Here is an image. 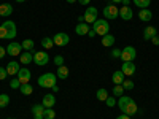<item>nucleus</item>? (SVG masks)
Returning <instances> with one entry per match:
<instances>
[{
  "instance_id": "f257e3e1",
  "label": "nucleus",
  "mask_w": 159,
  "mask_h": 119,
  "mask_svg": "<svg viewBox=\"0 0 159 119\" xmlns=\"http://www.w3.org/2000/svg\"><path fill=\"white\" fill-rule=\"evenodd\" d=\"M118 107H119V110H121L124 114H127V116H134L139 111L137 103L132 100L130 97H126V95L118 97Z\"/></svg>"
},
{
  "instance_id": "f03ea898",
  "label": "nucleus",
  "mask_w": 159,
  "mask_h": 119,
  "mask_svg": "<svg viewBox=\"0 0 159 119\" xmlns=\"http://www.w3.org/2000/svg\"><path fill=\"white\" fill-rule=\"evenodd\" d=\"M56 81H57V76L54 73H43L42 76H38V84L42 87H52L56 86Z\"/></svg>"
},
{
  "instance_id": "7ed1b4c3",
  "label": "nucleus",
  "mask_w": 159,
  "mask_h": 119,
  "mask_svg": "<svg viewBox=\"0 0 159 119\" xmlns=\"http://www.w3.org/2000/svg\"><path fill=\"white\" fill-rule=\"evenodd\" d=\"M92 30L96 32V35H107L110 32V24L105 19H97L94 24H92Z\"/></svg>"
},
{
  "instance_id": "20e7f679",
  "label": "nucleus",
  "mask_w": 159,
  "mask_h": 119,
  "mask_svg": "<svg viewBox=\"0 0 159 119\" xmlns=\"http://www.w3.org/2000/svg\"><path fill=\"white\" fill-rule=\"evenodd\" d=\"M2 27L5 30V38L7 40H13L16 35H18V29H16V24L13 21H5L2 24Z\"/></svg>"
},
{
  "instance_id": "39448f33",
  "label": "nucleus",
  "mask_w": 159,
  "mask_h": 119,
  "mask_svg": "<svg viewBox=\"0 0 159 119\" xmlns=\"http://www.w3.org/2000/svg\"><path fill=\"white\" fill-rule=\"evenodd\" d=\"M102 13H103V19H116L119 16V8L116 5L110 3L102 10Z\"/></svg>"
},
{
  "instance_id": "423d86ee",
  "label": "nucleus",
  "mask_w": 159,
  "mask_h": 119,
  "mask_svg": "<svg viewBox=\"0 0 159 119\" xmlns=\"http://www.w3.org/2000/svg\"><path fill=\"white\" fill-rule=\"evenodd\" d=\"M135 57H137V51L134 46H126L121 51V60L123 62H132Z\"/></svg>"
},
{
  "instance_id": "0eeeda50",
  "label": "nucleus",
  "mask_w": 159,
  "mask_h": 119,
  "mask_svg": "<svg viewBox=\"0 0 159 119\" xmlns=\"http://www.w3.org/2000/svg\"><path fill=\"white\" fill-rule=\"evenodd\" d=\"M97 15H99V10L96 7H88L86 11H84V22L88 24H94L97 21Z\"/></svg>"
},
{
  "instance_id": "6e6552de",
  "label": "nucleus",
  "mask_w": 159,
  "mask_h": 119,
  "mask_svg": "<svg viewBox=\"0 0 159 119\" xmlns=\"http://www.w3.org/2000/svg\"><path fill=\"white\" fill-rule=\"evenodd\" d=\"M34 62L37 64V65H46L48 62H49V56H48V52L46 51H35L34 52Z\"/></svg>"
},
{
  "instance_id": "1a4fd4ad",
  "label": "nucleus",
  "mask_w": 159,
  "mask_h": 119,
  "mask_svg": "<svg viewBox=\"0 0 159 119\" xmlns=\"http://www.w3.org/2000/svg\"><path fill=\"white\" fill-rule=\"evenodd\" d=\"M52 42H54L56 46H67L69 42H70V37L67 33H64V32H59L54 35V38H52Z\"/></svg>"
},
{
  "instance_id": "9d476101",
  "label": "nucleus",
  "mask_w": 159,
  "mask_h": 119,
  "mask_svg": "<svg viewBox=\"0 0 159 119\" xmlns=\"http://www.w3.org/2000/svg\"><path fill=\"white\" fill-rule=\"evenodd\" d=\"M21 52H22V46H21V43L11 42V43L7 46V54H10V56H13V57L21 56Z\"/></svg>"
},
{
  "instance_id": "9b49d317",
  "label": "nucleus",
  "mask_w": 159,
  "mask_h": 119,
  "mask_svg": "<svg viewBox=\"0 0 159 119\" xmlns=\"http://www.w3.org/2000/svg\"><path fill=\"white\" fill-rule=\"evenodd\" d=\"M121 72L124 73V76H132L135 73V64L134 62H123Z\"/></svg>"
},
{
  "instance_id": "f8f14e48",
  "label": "nucleus",
  "mask_w": 159,
  "mask_h": 119,
  "mask_svg": "<svg viewBox=\"0 0 159 119\" xmlns=\"http://www.w3.org/2000/svg\"><path fill=\"white\" fill-rule=\"evenodd\" d=\"M30 70L29 68H21L19 72H18V75H16V78L21 81V84H25V83H29L30 81Z\"/></svg>"
},
{
  "instance_id": "ddd939ff",
  "label": "nucleus",
  "mask_w": 159,
  "mask_h": 119,
  "mask_svg": "<svg viewBox=\"0 0 159 119\" xmlns=\"http://www.w3.org/2000/svg\"><path fill=\"white\" fill-rule=\"evenodd\" d=\"M43 113H45V107H43L42 103H37V105H34V107H32V116H34V119H45Z\"/></svg>"
},
{
  "instance_id": "4468645a",
  "label": "nucleus",
  "mask_w": 159,
  "mask_h": 119,
  "mask_svg": "<svg viewBox=\"0 0 159 119\" xmlns=\"http://www.w3.org/2000/svg\"><path fill=\"white\" fill-rule=\"evenodd\" d=\"M54 103H56V97H54V94H46V95H43V99H42V105L45 108H52L54 107Z\"/></svg>"
},
{
  "instance_id": "2eb2a0df",
  "label": "nucleus",
  "mask_w": 159,
  "mask_h": 119,
  "mask_svg": "<svg viewBox=\"0 0 159 119\" xmlns=\"http://www.w3.org/2000/svg\"><path fill=\"white\" fill-rule=\"evenodd\" d=\"M19 70H21V67H19V64H18L16 60H10V62H8V65H7V72H8V75L16 76Z\"/></svg>"
},
{
  "instance_id": "dca6fc26",
  "label": "nucleus",
  "mask_w": 159,
  "mask_h": 119,
  "mask_svg": "<svg viewBox=\"0 0 159 119\" xmlns=\"http://www.w3.org/2000/svg\"><path fill=\"white\" fill-rule=\"evenodd\" d=\"M132 16H134V13H132L130 7H121V8H119V18H121V19L130 21Z\"/></svg>"
},
{
  "instance_id": "f3484780",
  "label": "nucleus",
  "mask_w": 159,
  "mask_h": 119,
  "mask_svg": "<svg viewBox=\"0 0 159 119\" xmlns=\"http://www.w3.org/2000/svg\"><path fill=\"white\" fill-rule=\"evenodd\" d=\"M19 62L24 64V65H29L30 62H34V52H32V51H24V52H21Z\"/></svg>"
},
{
  "instance_id": "a211bd4d",
  "label": "nucleus",
  "mask_w": 159,
  "mask_h": 119,
  "mask_svg": "<svg viewBox=\"0 0 159 119\" xmlns=\"http://www.w3.org/2000/svg\"><path fill=\"white\" fill-rule=\"evenodd\" d=\"M156 35H157L156 27H153V25H148V27H145V30H143V40L150 42V40H151L153 37H156Z\"/></svg>"
},
{
  "instance_id": "6ab92c4d",
  "label": "nucleus",
  "mask_w": 159,
  "mask_h": 119,
  "mask_svg": "<svg viewBox=\"0 0 159 119\" xmlns=\"http://www.w3.org/2000/svg\"><path fill=\"white\" fill-rule=\"evenodd\" d=\"M89 30H91V29H89V24H88V22H78V25L75 27V32H76L78 35H88Z\"/></svg>"
},
{
  "instance_id": "aec40b11",
  "label": "nucleus",
  "mask_w": 159,
  "mask_h": 119,
  "mask_svg": "<svg viewBox=\"0 0 159 119\" xmlns=\"http://www.w3.org/2000/svg\"><path fill=\"white\" fill-rule=\"evenodd\" d=\"M139 18H140L143 22H148V21H151V18H153V13H151L150 10H147V8H143V10L139 11Z\"/></svg>"
},
{
  "instance_id": "412c9836",
  "label": "nucleus",
  "mask_w": 159,
  "mask_h": 119,
  "mask_svg": "<svg viewBox=\"0 0 159 119\" xmlns=\"http://www.w3.org/2000/svg\"><path fill=\"white\" fill-rule=\"evenodd\" d=\"M11 13H13V5L11 3L0 5V16H10Z\"/></svg>"
},
{
  "instance_id": "4be33fe9",
  "label": "nucleus",
  "mask_w": 159,
  "mask_h": 119,
  "mask_svg": "<svg viewBox=\"0 0 159 119\" xmlns=\"http://www.w3.org/2000/svg\"><path fill=\"white\" fill-rule=\"evenodd\" d=\"M111 81L113 84H123L124 83V73L119 70V72H115L113 76H111Z\"/></svg>"
},
{
  "instance_id": "5701e85b",
  "label": "nucleus",
  "mask_w": 159,
  "mask_h": 119,
  "mask_svg": "<svg viewBox=\"0 0 159 119\" xmlns=\"http://www.w3.org/2000/svg\"><path fill=\"white\" fill-rule=\"evenodd\" d=\"M102 45H103L105 48L113 46V45H115V37H113V35H110V33L103 35V37H102Z\"/></svg>"
},
{
  "instance_id": "b1692460",
  "label": "nucleus",
  "mask_w": 159,
  "mask_h": 119,
  "mask_svg": "<svg viewBox=\"0 0 159 119\" xmlns=\"http://www.w3.org/2000/svg\"><path fill=\"white\" fill-rule=\"evenodd\" d=\"M56 76H57L59 79H67V76H69V68L65 67V65H61V67H57Z\"/></svg>"
},
{
  "instance_id": "393cba45",
  "label": "nucleus",
  "mask_w": 159,
  "mask_h": 119,
  "mask_svg": "<svg viewBox=\"0 0 159 119\" xmlns=\"http://www.w3.org/2000/svg\"><path fill=\"white\" fill-rule=\"evenodd\" d=\"M19 90H21L22 95H30L32 92H34V87L30 86V83H25V84H21Z\"/></svg>"
},
{
  "instance_id": "a878e982",
  "label": "nucleus",
  "mask_w": 159,
  "mask_h": 119,
  "mask_svg": "<svg viewBox=\"0 0 159 119\" xmlns=\"http://www.w3.org/2000/svg\"><path fill=\"white\" fill-rule=\"evenodd\" d=\"M42 46H43L45 49H51L52 46H54V42H52V38L45 37V38H42Z\"/></svg>"
},
{
  "instance_id": "bb28decb",
  "label": "nucleus",
  "mask_w": 159,
  "mask_h": 119,
  "mask_svg": "<svg viewBox=\"0 0 159 119\" xmlns=\"http://www.w3.org/2000/svg\"><path fill=\"white\" fill-rule=\"evenodd\" d=\"M150 3H151V0H134V5H135V7H139L140 10L148 8V7H150Z\"/></svg>"
},
{
  "instance_id": "cd10ccee",
  "label": "nucleus",
  "mask_w": 159,
  "mask_h": 119,
  "mask_svg": "<svg viewBox=\"0 0 159 119\" xmlns=\"http://www.w3.org/2000/svg\"><path fill=\"white\" fill-rule=\"evenodd\" d=\"M107 99H108V90H107V89H99V90H97V100L105 102Z\"/></svg>"
},
{
  "instance_id": "c85d7f7f",
  "label": "nucleus",
  "mask_w": 159,
  "mask_h": 119,
  "mask_svg": "<svg viewBox=\"0 0 159 119\" xmlns=\"http://www.w3.org/2000/svg\"><path fill=\"white\" fill-rule=\"evenodd\" d=\"M21 46H22V49H25V51H34V40H24V42L21 43Z\"/></svg>"
},
{
  "instance_id": "c756f323",
  "label": "nucleus",
  "mask_w": 159,
  "mask_h": 119,
  "mask_svg": "<svg viewBox=\"0 0 159 119\" xmlns=\"http://www.w3.org/2000/svg\"><path fill=\"white\" fill-rule=\"evenodd\" d=\"M8 103H10V95L8 94H0V108L8 107Z\"/></svg>"
},
{
  "instance_id": "7c9ffc66",
  "label": "nucleus",
  "mask_w": 159,
  "mask_h": 119,
  "mask_svg": "<svg viewBox=\"0 0 159 119\" xmlns=\"http://www.w3.org/2000/svg\"><path fill=\"white\" fill-rule=\"evenodd\" d=\"M123 92H124L123 84H115V87H113V95H115V97H121Z\"/></svg>"
},
{
  "instance_id": "2f4dec72",
  "label": "nucleus",
  "mask_w": 159,
  "mask_h": 119,
  "mask_svg": "<svg viewBox=\"0 0 159 119\" xmlns=\"http://www.w3.org/2000/svg\"><path fill=\"white\" fill-rule=\"evenodd\" d=\"M45 119H54L56 117V111L52 108H45V113H43Z\"/></svg>"
},
{
  "instance_id": "473e14b6",
  "label": "nucleus",
  "mask_w": 159,
  "mask_h": 119,
  "mask_svg": "<svg viewBox=\"0 0 159 119\" xmlns=\"http://www.w3.org/2000/svg\"><path fill=\"white\" fill-rule=\"evenodd\" d=\"M10 87H11V89H19V87H21V81H19V79H18L16 76L11 79V83H10Z\"/></svg>"
},
{
  "instance_id": "72a5a7b5",
  "label": "nucleus",
  "mask_w": 159,
  "mask_h": 119,
  "mask_svg": "<svg viewBox=\"0 0 159 119\" xmlns=\"http://www.w3.org/2000/svg\"><path fill=\"white\" fill-rule=\"evenodd\" d=\"M123 87H124V89H127V90H130V89H134V83H132L130 79H124Z\"/></svg>"
},
{
  "instance_id": "f704fd0d",
  "label": "nucleus",
  "mask_w": 159,
  "mask_h": 119,
  "mask_svg": "<svg viewBox=\"0 0 159 119\" xmlns=\"http://www.w3.org/2000/svg\"><path fill=\"white\" fill-rule=\"evenodd\" d=\"M105 103H107V107H110V108H113L115 105H116V97H108L107 100H105Z\"/></svg>"
},
{
  "instance_id": "c9c22d12",
  "label": "nucleus",
  "mask_w": 159,
  "mask_h": 119,
  "mask_svg": "<svg viewBox=\"0 0 159 119\" xmlns=\"http://www.w3.org/2000/svg\"><path fill=\"white\" fill-rule=\"evenodd\" d=\"M7 76H8V72H7V68L0 67V81H5V79H7Z\"/></svg>"
},
{
  "instance_id": "e433bc0d",
  "label": "nucleus",
  "mask_w": 159,
  "mask_h": 119,
  "mask_svg": "<svg viewBox=\"0 0 159 119\" xmlns=\"http://www.w3.org/2000/svg\"><path fill=\"white\" fill-rule=\"evenodd\" d=\"M54 64L57 65V67L64 65V57H62V56H56V57H54Z\"/></svg>"
},
{
  "instance_id": "4c0bfd02",
  "label": "nucleus",
  "mask_w": 159,
  "mask_h": 119,
  "mask_svg": "<svg viewBox=\"0 0 159 119\" xmlns=\"http://www.w3.org/2000/svg\"><path fill=\"white\" fill-rule=\"evenodd\" d=\"M111 57H121V51H119V49H113L111 51Z\"/></svg>"
},
{
  "instance_id": "58836bf2",
  "label": "nucleus",
  "mask_w": 159,
  "mask_h": 119,
  "mask_svg": "<svg viewBox=\"0 0 159 119\" xmlns=\"http://www.w3.org/2000/svg\"><path fill=\"white\" fill-rule=\"evenodd\" d=\"M7 56V48H3V46H0V59H3Z\"/></svg>"
},
{
  "instance_id": "ea45409f",
  "label": "nucleus",
  "mask_w": 159,
  "mask_h": 119,
  "mask_svg": "<svg viewBox=\"0 0 159 119\" xmlns=\"http://www.w3.org/2000/svg\"><path fill=\"white\" fill-rule=\"evenodd\" d=\"M150 42H153V45H156V46H159V35H156V37H153Z\"/></svg>"
},
{
  "instance_id": "a19ab883",
  "label": "nucleus",
  "mask_w": 159,
  "mask_h": 119,
  "mask_svg": "<svg viewBox=\"0 0 159 119\" xmlns=\"http://www.w3.org/2000/svg\"><path fill=\"white\" fill-rule=\"evenodd\" d=\"M116 119H130V116H127V114H124V113H123V114H119Z\"/></svg>"
},
{
  "instance_id": "79ce46f5",
  "label": "nucleus",
  "mask_w": 159,
  "mask_h": 119,
  "mask_svg": "<svg viewBox=\"0 0 159 119\" xmlns=\"http://www.w3.org/2000/svg\"><path fill=\"white\" fill-rule=\"evenodd\" d=\"M88 37H91V38H94V37H96V32H94V30L91 29V30L88 32Z\"/></svg>"
},
{
  "instance_id": "37998d69",
  "label": "nucleus",
  "mask_w": 159,
  "mask_h": 119,
  "mask_svg": "<svg viewBox=\"0 0 159 119\" xmlns=\"http://www.w3.org/2000/svg\"><path fill=\"white\" fill-rule=\"evenodd\" d=\"M78 2L81 3V5H89V2H91V0H78Z\"/></svg>"
},
{
  "instance_id": "c03bdc74",
  "label": "nucleus",
  "mask_w": 159,
  "mask_h": 119,
  "mask_svg": "<svg viewBox=\"0 0 159 119\" xmlns=\"http://www.w3.org/2000/svg\"><path fill=\"white\" fill-rule=\"evenodd\" d=\"M123 7H129V3H130V0H123Z\"/></svg>"
},
{
  "instance_id": "a18cd8bd",
  "label": "nucleus",
  "mask_w": 159,
  "mask_h": 119,
  "mask_svg": "<svg viewBox=\"0 0 159 119\" xmlns=\"http://www.w3.org/2000/svg\"><path fill=\"white\" fill-rule=\"evenodd\" d=\"M78 22H84V16H83V15L78 16Z\"/></svg>"
},
{
  "instance_id": "49530a36",
  "label": "nucleus",
  "mask_w": 159,
  "mask_h": 119,
  "mask_svg": "<svg viewBox=\"0 0 159 119\" xmlns=\"http://www.w3.org/2000/svg\"><path fill=\"white\" fill-rule=\"evenodd\" d=\"M121 2H123V0H111V3H113V5H115V3H121Z\"/></svg>"
},
{
  "instance_id": "de8ad7c7",
  "label": "nucleus",
  "mask_w": 159,
  "mask_h": 119,
  "mask_svg": "<svg viewBox=\"0 0 159 119\" xmlns=\"http://www.w3.org/2000/svg\"><path fill=\"white\" fill-rule=\"evenodd\" d=\"M69 3H75V2H78V0H67Z\"/></svg>"
},
{
  "instance_id": "09e8293b",
  "label": "nucleus",
  "mask_w": 159,
  "mask_h": 119,
  "mask_svg": "<svg viewBox=\"0 0 159 119\" xmlns=\"http://www.w3.org/2000/svg\"><path fill=\"white\" fill-rule=\"evenodd\" d=\"M16 2H19V3H22V2H25V0H16Z\"/></svg>"
},
{
  "instance_id": "8fccbe9b",
  "label": "nucleus",
  "mask_w": 159,
  "mask_h": 119,
  "mask_svg": "<svg viewBox=\"0 0 159 119\" xmlns=\"http://www.w3.org/2000/svg\"><path fill=\"white\" fill-rule=\"evenodd\" d=\"M7 119H11V117H7Z\"/></svg>"
}]
</instances>
